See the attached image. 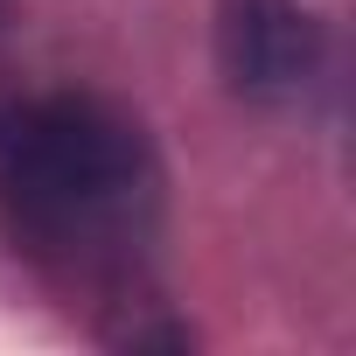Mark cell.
Returning <instances> with one entry per match:
<instances>
[{"mask_svg":"<svg viewBox=\"0 0 356 356\" xmlns=\"http://www.w3.org/2000/svg\"><path fill=\"white\" fill-rule=\"evenodd\" d=\"M217 77L252 112H307L328 84V22L314 0H217Z\"/></svg>","mask_w":356,"mask_h":356,"instance_id":"obj_2","label":"cell"},{"mask_svg":"<svg viewBox=\"0 0 356 356\" xmlns=\"http://www.w3.org/2000/svg\"><path fill=\"white\" fill-rule=\"evenodd\" d=\"M168 168L147 119L105 91H0V231L56 286L119 314L161 307L154 252Z\"/></svg>","mask_w":356,"mask_h":356,"instance_id":"obj_1","label":"cell"}]
</instances>
